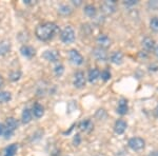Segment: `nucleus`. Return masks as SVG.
I'll return each mask as SVG.
<instances>
[{"label":"nucleus","mask_w":158,"mask_h":156,"mask_svg":"<svg viewBox=\"0 0 158 156\" xmlns=\"http://www.w3.org/2000/svg\"><path fill=\"white\" fill-rule=\"evenodd\" d=\"M149 7L151 10H158V1H150L149 2Z\"/></svg>","instance_id":"obj_33"},{"label":"nucleus","mask_w":158,"mask_h":156,"mask_svg":"<svg viewBox=\"0 0 158 156\" xmlns=\"http://www.w3.org/2000/svg\"><path fill=\"white\" fill-rule=\"evenodd\" d=\"M100 9L106 15L114 14L117 10L116 1H114V0H106V1H103L100 6Z\"/></svg>","instance_id":"obj_5"},{"label":"nucleus","mask_w":158,"mask_h":156,"mask_svg":"<svg viewBox=\"0 0 158 156\" xmlns=\"http://www.w3.org/2000/svg\"><path fill=\"white\" fill-rule=\"evenodd\" d=\"M6 127L4 126L3 124H1V122H0V136H3V134H4V131H6Z\"/></svg>","instance_id":"obj_34"},{"label":"nucleus","mask_w":158,"mask_h":156,"mask_svg":"<svg viewBox=\"0 0 158 156\" xmlns=\"http://www.w3.org/2000/svg\"><path fill=\"white\" fill-rule=\"evenodd\" d=\"M129 111V106H128V100L126 98H121L118 101V106H117V113L121 116L126 115Z\"/></svg>","instance_id":"obj_15"},{"label":"nucleus","mask_w":158,"mask_h":156,"mask_svg":"<svg viewBox=\"0 0 158 156\" xmlns=\"http://www.w3.org/2000/svg\"><path fill=\"white\" fill-rule=\"evenodd\" d=\"M154 115H155V116H156L157 118H158V104H157L156 108L154 109Z\"/></svg>","instance_id":"obj_38"},{"label":"nucleus","mask_w":158,"mask_h":156,"mask_svg":"<svg viewBox=\"0 0 158 156\" xmlns=\"http://www.w3.org/2000/svg\"><path fill=\"white\" fill-rule=\"evenodd\" d=\"M111 77H112V74H111V72H110V71L108 70V69H104L103 71H101V72H100V78L102 79L104 82L109 81L110 79H111Z\"/></svg>","instance_id":"obj_27"},{"label":"nucleus","mask_w":158,"mask_h":156,"mask_svg":"<svg viewBox=\"0 0 158 156\" xmlns=\"http://www.w3.org/2000/svg\"><path fill=\"white\" fill-rule=\"evenodd\" d=\"M127 128H128L127 121H124L123 119H118V120H116L115 124H114V131H115L116 134L121 135L126 132Z\"/></svg>","instance_id":"obj_11"},{"label":"nucleus","mask_w":158,"mask_h":156,"mask_svg":"<svg viewBox=\"0 0 158 156\" xmlns=\"http://www.w3.org/2000/svg\"><path fill=\"white\" fill-rule=\"evenodd\" d=\"M141 45L143 48V50L146 52H151L156 47V43H155V40L151 37H144L141 41Z\"/></svg>","instance_id":"obj_10"},{"label":"nucleus","mask_w":158,"mask_h":156,"mask_svg":"<svg viewBox=\"0 0 158 156\" xmlns=\"http://www.w3.org/2000/svg\"><path fill=\"white\" fill-rule=\"evenodd\" d=\"M53 71H54L56 77H61V76L63 75V73H64V65H63L62 63H57V65L54 66Z\"/></svg>","instance_id":"obj_25"},{"label":"nucleus","mask_w":158,"mask_h":156,"mask_svg":"<svg viewBox=\"0 0 158 156\" xmlns=\"http://www.w3.org/2000/svg\"><path fill=\"white\" fill-rule=\"evenodd\" d=\"M58 25L54 22H44V23L38 24L35 30V35L40 41H49L53 39L58 32Z\"/></svg>","instance_id":"obj_1"},{"label":"nucleus","mask_w":158,"mask_h":156,"mask_svg":"<svg viewBox=\"0 0 158 156\" xmlns=\"http://www.w3.org/2000/svg\"><path fill=\"white\" fill-rule=\"evenodd\" d=\"M58 12H59V14L63 15V16H69V15L72 14L73 10H72V7L70 6H68V4H61V6L58 7Z\"/></svg>","instance_id":"obj_23"},{"label":"nucleus","mask_w":158,"mask_h":156,"mask_svg":"<svg viewBox=\"0 0 158 156\" xmlns=\"http://www.w3.org/2000/svg\"><path fill=\"white\" fill-rule=\"evenodd\" d=\"M99 78H100V71H99L97 68H92L89 70L88 80L90 81L91 83L96 82Z\"/></svg>","instance_id":"obj_16"},{"label":"nucleus","mask_w":158,"mask_h":156,"mask_svg":"<svg viewBox=\"0 0 158 156\" xmlns=\"http://www.w3.org/2000/svg\"><path fill=\"white\" fill-rule=\"evenodd\" d=\"M96 43L98 44V47H100L102 48H108L110 45L112 44V40L108 35L99 34L97 38H96Z\"/></svg>","instance_id":"obj_9"},{"label":"nucleus","mask_w":158,"mask_h":156,"mask_svg":"<svg viewBox=\"0 0 158 156\" xmlns=\"http://www.w3.org/2000/svg\"><path fill=\"white\" fill-rule=\"evenodd\" d=\"M72 3L75 6H81V4H82V1H81V0H73Z\"/></svg>","instance_id":"obj_36"},{"label":"nucleus","mask_w":158,"mask_h":156,"mask_svg":"<svg viewBox=\"0 0 158 156\" xmlns=\"http://www.w3.org/2000/svg\"><path fill=\"white\" fill-rule=\"evenodd\" d=\"M69 58H70L71 62L74 63L75 65H81L83 63V60H85L82 55L77 50H74V48L69 51Z\"/></svg>","instance_id":"obj_7"},{"label":"nucleus","mask_w":158,"mask_h":156,"mask_svg":"<svg viewBox=\"0 0 158 156\" xmlns=\"http://www.w3.org/2000/svg\"><path fill=\"white\" fill-rule=\"evenodd\" d=\"M80 142H81L80 135L76 134L75 136H74V138H73V144H74V145H80Z\"/></svg>","instance_id":"obj_32"},{"label":"nucleus","mask_w":158,"mask_h":156,"mask_svg":"<svg viewBox=\"0 0 158 156\" xmlns=\"http://www.w3.org/2000/svg\"><path fill=\"white\" fill-rule=\"evenodd\" d=\"M32 118H33L32 111H31L30 109L25 108L23 110V112H22V114H21V120H22V122H23L24 124H30V122L32 121Z\"/></svg>","instance_id":"obj_20"},{"label":"nucleus","mask_w":158,"mask_h":156,"mask_svg":"<svg viewBox=\"0 0 158 156\" xmlns=\"http://www.w3.org/2000/svg\"><path fill=\"white\" fill-rule=\"evenodd\" d=\"M154 156H158V151H154Z\"/></svg>","instance_id":"obj_40"},{"label":"nucleus","mask_w":158,"mask_h":156,"mask_svg":"<svg viewBox=\"0 0 158 156\" xmlns=\"http://www.w3.org/2000/svg\"><path fill=\"white\" fill-rule=\"evenodd\" d=\"M21 75H22V73L20 72L19 70L12 71V72L10 73V75H9V78H10V80L13 81V82H16V81H18L19 79L21 78Z\"/></svg>","instance_id":"obj_26"},{"label":"nucleus","mask_w":158,"mask_h":156,"mask_svg":"<svg viewBox=\"0 0 158 156\" xmlns=\"http://www.w3.org/2000/svg\"><path fill=\"white\" fill-rule=\"evenodd\" d=\"M13 134H14V131H12V130H10V129H6V131H4V134H3V136L6 139H9V138H11L13 136Z\"/></svg>","instance_id":"obj_31"},{"label":"nucleus","mask_w":158,"mask_h":156,"mask_svg":"<svg viewBox=\"0 0 158 156\" xmlns=\"http://www.w3.org/2000/svg\"><path fill=\"white\" fill-rule=\"evenodd\" d=\"M110 60L114 65H120L123 62V54H122L121 51H115V52H113L111 56H110Z\"/></svg>","instance_id":"obj_13"},{"label":"nucleus","mask_w":158,"mask_h":156,"mask_svg":"<svg viewBox=\"0 0 158 156\" xmlns=\"http://www.w3.org/2000/svg\"><path fill=\"white\" fill-rule=\"evenodd\" d=\"M18 150V145L17 144H12L9 147H6V152H4V156H15Z\"/></svg>","instance_id":"obj_22"},{"label":"nucleus","mask_w":158,"mask_h":156,"mask_svg":"<svg viewBox=\"0 0 158 156\" xmlns=\"http://www.w3.org/2000/svg\"><path fill=\"white\" fill-rule=\"evenodd\" d=\"M78 128H79V130H80V131H82L85 133H89V132H91L92 130H93L94 124H93V121H92L91 119H85V120H82V121L79 122Z\"/></svg>","instance_id":"obj_14"},{"label":"nucleus","mask_w":158,"mask_h":156,"mask_svg":"<svg viewBox=\"0 0 158 156\" xmlns=\"http://www.w3.org/2000/svg\"><path fill=\"white\" fill-rule=\"evenodd\" d=\"M128 145L130 149L133 151H141L146 147V141L141 137H132L129 139Z\"/></svg>","instance_id":"obj_3"},{"label":"nucleus","mask_w":158,"mask_h":156,"mask_svg":"<svg viewBox=\"0 0 158 156\" xmlns=\"http://www.w3.org/2000/svg\"><path fill=\"white\" fill-rule=\"evenodd\" d=\"M32 113L36 118H41L43 114H44V108L39 102H36V103H34V106L32 108Z\"/></svg>","instance_id":"obj_18"},{"label":"nucleus","mask_w":158,"mask_h":156,"mask_svg":"<svg viewBox=\"0 0 158 156\" xmlns=\"http://www.w3.org/2000/svg\"><path fill=\"white\" fill-rule=\"evenodd\" d=\"M92 55H93L94 58L98 61H106L109 57L108 52H106V48H102L100 47L94 48L93 51H92Z\"/></svg>","instance_id":"obj_6"},{"label":"nucleus","mask_w":158,"mask_h":156,"mask_svg":"<svg viewBox=\"0 0 158 156\" xmlns=\"http://www.w3.org/2000/svg\"><path fill=\"white\" fill-rule=\"evenodd\" d=\"M3 86H4V79L1 75H0V89L3 88Z\"/></svg>","instance_id":"obj_37"},{"label":"nucleus","mask_w":158,"mask_h":156,"mask_svg":"<svg viewBox=\"0 0 158 156\" xmlns=\"http://www.w3.org/2000/svg\"><path fill=\"white\" fill-rule=\"evenodd\" d=\"M6 127L7 129L12 130V131H15L18 128V121L14 117H7L6 120Z\"/></svg>","instance_id":"obj_21"},{"label":"nucleus","mask_w":158,"mask_h":156,"mask_svg":"<svg viewBox=\"0 0 158 156\" xmlns=\"http://www.w3.org/2000/svg\"><path fill=\"white\" fill-rule=\"evenodd\" d=\"M12 48V43L9 40H2L0 41V56H6L9 54Z\"/></svg>","instance_id":"obj_17"},{"label":"nucleus","mask_w":158,"mask_h":156,"mask_svg":"<svg viewBox=\"0 0 158 156\" xmlns=\"http://www.w3.org/2000/svg\"><path fill=\"white\" fill-rule=\"evenodd\" d=\"M83 12H85V14L88 17H90V18H95L96 15H97V9H96V6H93V4H86L85 6V9H83Z\"/></svg>","instance_id":"obj_19"},{"label":"nucleus","mask_w":158,"mask_h":156,"mask_svg":"<svg viewBox=\"0 0 158 156\" xmlns=\"http://www.w3.org/2000/svg\"><path fill=\"white\" fill-rule=\"evenodd\" d=\"M42 135H43V131L42 130H38V131H36L33 134V138H32V140L33 141H35V140H39V139H41L42 138Z\"/></svg>","instance_id":"obj_29"},{"label":"nucleus","mask_w":158,"mask_h":156,"mask_svg":"<svg viewBox=\"0 0 158 156\" xmlns=\"http://www.w3.org/2000/svg\"><path fill=\"white\" fill-rule=\"evenodd\" d=\"M154 52H155V55H156V56H157V58H158V45H157V47H155Z\"/></svg>","instance_id":"obj_39"},{"label":"nucleus","mask_w":158,"mask_h":156,"mask_svg":"<svg viewBox=\"0 0 158 156\" xmlns=\"http://www.w3.org/2000/svg\"><path fill=\"white\" fill-rule=\"evenodd\" d=\"M23 3L27 4V6H33V4H35L36 2L33 1V0H23Z\"/></svg>","instance_id":"obj_35"},{"label":"nucleus","mask_w":158,"mask_h":156,"mask_svg":"<svg viewBox=\"0 0 158 156\" xmlns=\"http://www.w3.org/2000/svg\"><path fill=\"white\" fill-rule=\"evenodd\" d=\"M20 53H21V55L24 56V57L32 58V57H34L35 54H36V51H35V48L33 47H31V45L23 44V45H21V48H20Z\"/></svg>","instance_id":"obj_12"},{"label":"nucleus","mask_w":158,"mask_h":156,"mask_svg":"<svg viewBox=\"0 0 158 156\" xmlns=\"http://www.w3.org/2000/svg\"><path fill=\"white\" fill-rule=\"evenodd\" d=\"M75 37H76L75 31H74V29L71 25H67V27L60 32V39H61V41L63 43H65V44L72 43L74 40H75Z\"/></svg>","instance_id":"obj_2"},{"label":"nucleus","mask_w":158,"mask_h":156,"mask_svg":"<svg viewBox=\"0 0 158 156\" xmlns=\"http://www.w3.org/2000/svg\"><path fill=\"white\" fill-rule=\"evenodd\" d=\"M42 57L50 62H57L60 58V55L56 50H47L43 52Z\"/></svg>","instance_id":"obj_8"},{"label":"nucleus","mask_w":158,"mask_h":156,"mask_svg":"<svg viewBox=\"0 0 158 156\" xmlns=\"http://www.w3.org/2000/svg\"><path fill=\"white\" fill-rule=\"evenodd\" d=\"M86 83V78L83 71H77L74 74L73 84L76 89H83Z\"/></svg>","instance_id":"obj_4"},{"label":"nucleus","mask_w":158,"mask_h":156,"mask_svg":"<svg viewBox=\"0 0 158 156\" xmlns=\"http://www.w3.org/2000/svg\"><path fill=\"white\" fill-rule=\"evenodd\" d=\"M123 4L127 7H132L135 6L136 4H138V1L137 0H126V1H123Z\"/></svg>","instance_id":"obj_30"},{"label":"nucleus","mask_w":158,"mask_h":156,"mask_svg":"<svg viewBox=\"0 0 158 156\" xmlns=\"http://www.w3.org/2000/svg\"><path fill=\"white\" fill-rule=\"evenodd\" d=\"M150 27L153 32H158V17H153V18L150 20Z\"/></svg>","instance_id":"obj_28"},{"label":"nucleus","mask_w":158,"mask_h":156,"mask_svg":"<svg viewBox=\"0 0 158 156\" xmlns=\"http://www.w3.org/2000/svg\"><path fill=\"white\" fill-rule=\"evenodd\" d=\"M12 99V94L6 91H0V103H6Z\"/></svg>","instance_id":"obj_24"}]
</instances>
